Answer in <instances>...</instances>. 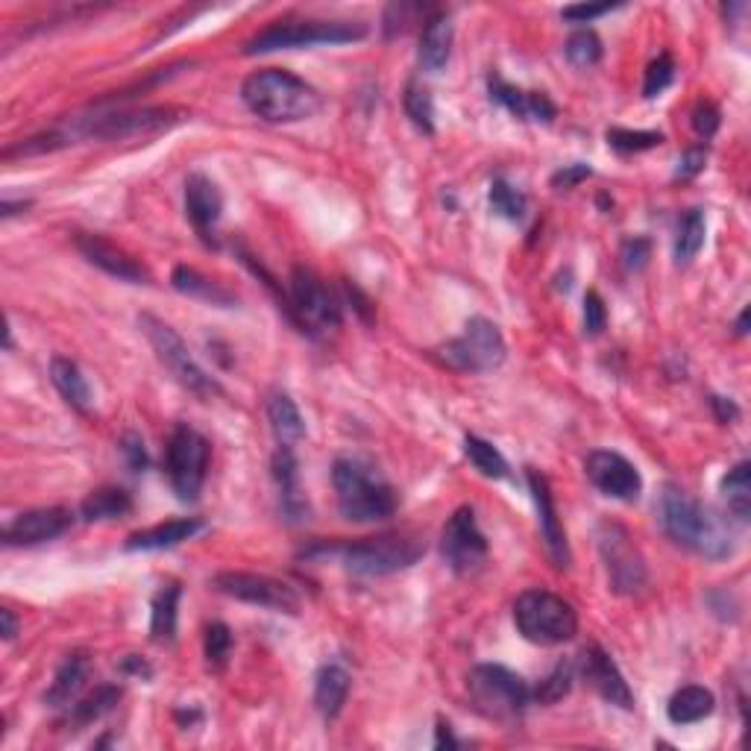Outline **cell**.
I'll return each instance as SVG.
<instances>
[{
	"label": "cell",
	"mask_w": 751,
	"mask_h": 751,
	"mask_svg": "<svg viewBox=\"0 0 751 751\" xmlns=\"http://www.w3.org/2000/svg\"><path fill=\"white\" fill-rule=\"evenodd\" d=\"M657 522L673 543L690 549L708 561H726L737 552V535L731 520L701 505L687 490L666 485L657 499Z\"/></svg>",
	"instance_id": "6da1fadb"
},
{
	"label": "cell",
	"mask_w": 751,
	"mask_h": 751,
	"mask_svg": "<svg viewBox=\"0 0 751 751\" xmlns=\"http://www.w3.org/2000/svg\"><path fill=\"white\" fill-rule=\"evenodd\" d=\"M338 508L350 522H382L396 514V490L368 458L343 455L332 464Z\"/></svg>",
	"instance_id": "7a4b0ae2"
},
{
	"label": "cell",
	"mask_w": 751,
	"mask_h": 751,
	"mask_svg": "<svg viewBox=\"0 0 751 751\" xmlns=\"http://www.w3.org/2000/svg\"><path fill=\"white\" fill-rule=\"evenodd\" d=\"M247 109L267 124H297L320 109V94L306 80L282 68H265L250 74L241 86Z\"/></svg>",
	"instance_id": "3957f363"
},
{
	"label": "cell",
	"mask_w": 751,
	"mask_h": 751,
	"mask_svg": "<svg viewBox=\"0 0 751 751\" xmlns=\"http://www.w3.org/2000/svg\"><path fill=\"white\" fill-rule=\"evenodd\" d=\"M426 547L409 535H379V538H364L356 543H315L303 549L306 558H341V563L356 575H391V572L409 570L423 558Z\"/></svg>",
	"instance_id": "277c9868"
},
{
	"label": "cell",
	"mask_w": 751,
	"mask_h": 751,
	"mask_svg": "<svg viewBox=\"0 0 751 751\" xmlns=\"http://www.w3.org/2000/svg\"><path fill=\"white\" fill-rule=\"evenodd\" d=\"M368 35L364 21H317V18H285L265 27L244 44L247 56L256 53H274V51H294V47H315V44H347L361 42Z\"/></svg>",
	"instance_id": "5b68a950"
},
{
	"label": "cell",
	"mask_w": 751,
	"mask_h": 751,
	"mask_svg": "<svg viewBox=\"0 0 751 751\" xmlns=\"http://www.w3.org/2000/svg\"><path fill=\"white\" fill-rule=\"evenodd\" d=\"M514 625L529 643L538 646H561L579 632L575 607L549 590H526L514 602Z\"/></svg>",
	"instance_id": "8992f818"
},
{
	"label": "cell",
	"mask_w": 751,
	"mask_h": 751,
	"mask_svg": "<svg viewBox=\"0 0 751 751\" xmlns=\"http://www.w3.org/2000/svg\"><path fill=\"white\" fill-rule=\"evenodd\" d=\"M469 699L482 717L514 722L531 705V687L522 675L503 664H478L467 675Z\"/></svg>",
	"instance_id": "52a82bcc"
},
{
	"label": "cell",
	"mask_w": 751,
	"mask_h": 751,
	"mask_svg": "<svg viewBox=\"0 0 751 751\" xmlns=\"http://www.w3.org/2000/svg\"><path fill=\"white\" fill-rule=\"evenodd\" d=\"M182 112L171 106H141V109H115L101 112L92 118H83L65 136L71 138H103V141H120V138L156 136L162 129L180 124Z\"/></svg>",
	"instance_id": "ba28073f"
},
{
	"label": "cell",
	"mask_w": 751,
	"mask_h": 751,
	"mask_svg": "<svg viewBox=\"0 0 751 751\" xmlns=\"http://www.w3.org/2000/svg\"><path fill=\"white\" fill-rule=\"evenodd\" d=\"M288 317L303 329V332H329L338 329L343 320L341 299L335 297L332 288L326 285L311 267L297 265L290 274V297Z\"/></svg>",
	"instance_id": "9c48e42d"
},
{
	"label": "cell",
	"mask_w": 751,
	"mask_h": 751,
	"mask_svg": "<svg viewBox=\"0 0 751 751\" xmlns=\"http://www.w3.org/2000/svg\"><path fill=\"white\" fill-rule=\"evenodd\" d=\"M441 361L449 364L453 370H464V373H490L505 361L508 347L499 332V326L487 317H469L464 332L453 341H446L437 350Z\"/></svg>",
	"instance_id": "30bf717a"
},
{
	"label": "cell",
	"mask_w": 751,
	"mask_h": 751,
	"mask_svg": "<svg viewBox=\"0 0 751 751\" xmlns=\"http://www.w3.org/2000/svg\"><path fill=\"white\" fill-rule=\"evenodd\" d=\"M165 469H168L177 499L197 503L203 490L205 469H209V441L188 423H180L173 429L168 449H165Z\"/></svg>",
	"instance_id": "8fae6325"
},
{
	"label": "cell",
	"mask_w": 751,
	"mask_h": 751,
	"mask_svg": "<svg viewBox=\"0 0 751 751\" xmlns=\"http://www.w3.org/2000/svg\"><path fill=\"white\" fill-rule=\"evenodd\" d=\"M138 326H141V332L147 335V341L154 343L159 361L171 370L173 379H177L186 391L197 393V396H212V393L221 391L212 376H205L203 370L197 368V361L191 359L186 341H182L180 332H177L173 326H168L165 320H159V317L154 315L138 317Z\"/></svg>",
	"instance_id": "7c38bea8"
},
{
	"label": "cell",
	"mask_w": 751,
	"mask_h": 751,
	"mask_svg": "<svg viewBox=\"0 0 751 751\" xmlns=\"http://www.w3.org/2000/svg\"><path fill=\"white\" fill-rule=\"evenodd\" d=\"M214 588L221 590L223 596L239 599L247 605L267 607L276 614H299V593L290 584L271 575H258V572H218L214 575Z\"/></svg>",
	"instance_id": "4fadbf2b"
},
{
	"label": "cell",
	"mask_w": 751,
	"mask_h": 751,
	"mask_svg": "<svg viewBox=\"0 0 751 751\" xmlns=\"http://www.w3.org/2000/svg\"><path fill=\"white\" fill-rule=\"evenodd\" d=\"M441 552H444L449 570L458 572V575H473L485 567L490 549H487V538L478 529L473 508L464 505L446 520L444 535H441Z\"/></svg>",
	"instance_id": "5bb4252c"
},
{
	"label": "cell",
	"mask_w": 751,
	"mask_h": 751,
	"mask_svg": "<svg viewBox=\"0 0 751 751\" xmlns=\"http://www.w3.org/2000/svg\"><path fill=\"white\" fill-rule=\"evenodd\" d=\"M584 469H588V478L593 482V487L611 496V499H620V503H637L641 499V469L634 467L625 455L614 453V449H596V453L588 455Z\"/></svg>",
	"instance_id": "9a60e30c"
},
{
	"label": "cell",
	"mask_w": 751,
	"mask_h": 751,
	"mask_svg": "<svg viewBox=\"0 0 751 751\" xmlns=\"http://www.w3.org/2000/svg\"><path fill=\"white\" fill-rule=\"evenodd\" d=\"M579 675L581 681L588 684L596 696H602L607 705H614V708L623 710L634 708L632 687H628V681H625L623 673H620V666H616L614 660H611V655H607L602 646H596V643L581 649Z\"/></svg>",
	"instance_id": "2e32d148"
},
{
	"label": "cell",
	"mask_w": 751,
	"mask_h": 751,
	"mask_svg": "<svg viewBox=\"0 0 751 751\" xmlns=\"http://www.w3.org/2000/svg\"><path fill=\"white\" fill-rule=\"evenodd\" d=\"M602 556L607 563V575L614 584L616 593H634L646 584V567L643 558L637 556V549L632 547V538L623 526H602Z\"/></svg>",
	"instance_id": "e0dca14e"
},
{
	"label": "cell",
	"mask_w": 751,
	"mask_h": 751,
	"mask_svg": "<svg viewBox=\"0 0 751 751\" xmlns=\"http://www.w3.org/2000/svg\"><path fill=\"white\" fill-rule=\"evenodd\" d=\"M74 526V514L68 508H35L18 514L15 520L3 529L7 547H39L62 538Z\"/></svg>",
	"instance_id": "ac0fdd59"
},
{
	"label": "cell",
	"mask_w": 751,
	"mask_h": 751,
	"mask_svg": "<svg viewBox=\"0 0 751 751\" xmlns=\"http://www.w3.org/2000/svg\"><path fill=\"white\" fill-rule=\"evenodd\" d=\"M526 478H529V490L535 496V505H538V526L549 549V558L556 561L558 570H567L570 567V543H567V531H563L561 520H558L552 487H549L547 476L535 467L526 469Z\"/></svg>",
	"instance_id": "d6986e66"
},
{
	"label": "cell",
	"mask_w": 751,
	"mask_h": 751,
	"mask_svg": "<svg viewBox=\"0 0 751 751\" xmlns=\"http://www.w3.org/2000/svg\"><path fill=\"white\" fill-rule=\"evenodd\" d=\"M186 212L188 221L194 223L197 235L212 247L218 244L214 241V230H218V221L223 214V197L221 188L214 186L205 173H191L186 180Z\"/></svg>",
	"instance_id": "ffe728a7"
},
{
	"label": "cell",
	"mask_w": 751,
	"mask_h": 751,
	"mask_svg": "<svg viewBox=\"0 0 751 751\" xmlns=\"http://www.w3.org/2000/svg\"><path fill=\"white\" fill-rule=\"evenodd\" d=\"M77 250L86 256L88 265L101 267L103 274L115 276L120 282H133V285H145L150 282V274L138 265L136 258L127 256L124 250L109 244L101 235H77Z\"/></svg>",
	"instance_id": "44dd1931"
},
{
	"label": "cell",
	"mask_w": 751,
	"mask_h": 751,
	"mask_svg": "<svg viewBox=\"0 0 751 751\" xmlns=\"http://www.w3.org/2000/svg\"><path fill=\"white\" fill-rule=\"evenodd\" d=\"M487 92H490V101H496L499 106L517 115L520 120H538V124H549L556 118L558 109L556 103L549 101L543 92H526V88H517L511 83H505L503 77L487 80Z\"/></svg>",
	"instance_id": "7402d4cb"
},
{
	"label": "cell",
	"mask_w": 751,
	"mask_h": 751,
	"mask_svg": "<svg viewBox=\"0 0 751 751\" xmlns=\"http://www.w3.org/2000/svg\"><path fill=\"white\" fill-rule=\"evenodd\" d=\"M271 473H274V482L279 487L282 514L290 522L306 520L308 503L306 494H303V485H299V462L297 455H294V446H279L276 449L274 462H271Z\"/></svg>",
	"instance_id": "603a6c76"
},
{
	"label": "cell",
	"mask_w": 751,
	"mask_h": 751,
	"mask_svg": "<svg viewBox=\"0 0 751 751\" xmlns=\"http://www.w3.org/2000/svg\"><path fill=\"white\" fill-rule=\"evenodd\" d=\"M203 529L205 522L200 520V517L159 522V526H150V529H141L136 531V535H129L124 549H127V552H159V549L180 547L182 540H191Z\"/></svg>",
	"instance_id": "cb8c5ba5"
},
{
	"label": "cell",
	"mask_w": 751,
	"mask_h": 751,
	"mask_svg": "<svg viewBox=\"0 0 751 751\" xmlns=\"http://www.w3.org/2000/svg\"><path fill=\"white\" fill-rule=\"evenodd\" d=\"M453 18L446 12H437V15L426 18V27L420 33V51L417 62L420 71L426 74H437V71L446 68L449 62V53H453Z\"/></svg>",
	"instance_id": "d4e9b609"
},
{
	"label": "cell",
	"mask_w": 751,
	"mask_h": 751,
	"mask_svg": "<svg viewBox=\"0 0 751 751\" xmlns=\"http://www.w3.org/2000/svg\"><path fill=\"white\" fill-rule=\"evenodd\" d=\"M88 675H92V660H88L86 652H74L62 660V666L53 675L51 690L44 692V701L51 708H71L77 696L86 690Z\"/></svg>",
	"instance_id": "484cf974"
},
{
	"label": "cell",
	"mask_w": 751,
	"mask_h": 751,
	"mask_svg": "<svg viewBox=\"0 0 751 751\" xmlns=\"http://www.w3.org/2000/svg\"><path fill=\"white\" fill-rule=\"evenodd\" d=\"M350 696V673L338 664H326L315 678V708L317 713L329 719L341 717L343 705Z\"/></svg>",
	"instance_id": "4316f807"
},
{
	"label": "cell",
	"mask_w": 751,
	"mask_h": 751,
	"mask_svg": "<svg viewBox=\"0 0 751 751\" xmlns=\"http://www.w3.org/2000/svg\"><path fill=\"white\" fill-rule=\"evenodd\" d=\"M51 382L71 409L80 411V414H88V409H92V388H88L86 376H83L77 361L56 356L51 361Z\"/></svg>",
	"instance_id": "83f0119b"
},
{
	"label": "cell",
	"mask_w": 751,
	"mask_h": 751,
	"mask_svg": "<svg viewBox=\"0 0 751 751\" xmlns=\"http://www.w3.org/2000/svg\"><path fill=\"white\" fill-rule=\"evenodd\" d=\"M717 708V699L708 687H699V684H690V687H681L678 692H673V699L666 705V717L673 726H692V722H701L708 719Z\"/></svg>",
	"instance_id": "f1b7e54d"
},
{
	"label": "cell",
	"mask_w": 751,
	"mask_h": 751,
	"mask_svg": "<svg viewBox=\"0 0 751 751\" xmlns=\"http://www.w3.org/2000/svg\"><path fill=\"white\" fill-rule=\"evenodd\" d=\"M267 417H271V429H274L279 446H294L306 437L303 414H299L297 402L290 400L288 393H271V400H267Z\"/></svg>",
	"instance_id": "f546056e"
},
{
	"label": "cell",
	"mask_w": 751,
	"mask_h": 751,
	"mask_svg": "<svg viewBox=\"0 0 751 751\" xmlns=\"http://www.w3.org/2000/svg\"><path fill=\"white\" fill-rule=\"evenodd\" d=\"M86 522H103V520H120L133 514V496L124 487H97L86 496V503L80 508Z\"/></svg>",
	"instance_id": "4dcf8cb0"
},
{
	"label": "cell",
	"mask_w": 751,
	"mask_h": 751,
	"mask_svg": "<svg viewBox=\"0 0 751 751\" xmlns=\"http://www.w3.org/2000/svg\"><path fill=\"white\" fill-rule=\"evenodd\" d=\"M182 590L180 584H165L154 596V611H150V637L156 643L177 641V607H180Z\"/></svg>",
	"instance_id": "1f68e13d"
},
{
	"label": "cell",
	"mask_w": 751,
	"mask_h": 751,
	"mask_svg": "<svg viewBox=\"0 0 751 751\" xmlns=\"http://www.w3.org/2000/svg\"><path fill=\"white\" fill-rule=\"evenodd\" d=\"M171 282H173V288L180 290V294H186V297L205 299V303H212V306H232V299H235L230 290L221 288L218 282L205 279L200 271H194V267H188V265L177 267Z\"/></svg>",
	"instance_id": "d6a6232c"
},
{
	"label": "cell",
	"mask_w": 751,
	"mask_h": 751,
	"mask_svg": "<svg viewBox=\"0 0 751 751\" xmlns=\"http://www.w3.org/2000/svg\"><path fill=\"white\" fill-rule=\"evenodd\" d=\"M705 232H708V223H705L701 209L684 212L678 221V232H675V262L678 265H690L692 258L699 256V250L705 247Z\"/></svg>",
	"instance_id": "836d02e7"
},
{
	"label": "cell",
	"mask_w": 751,
	"mask_h": 751,
	"mask_svg": "<svg viewBox=\"0 0 751 751\" xmlns=\"http://www.w3.org/2000/svg\"><path fill=\"white\" fill-rule=\"evenodd\" d=\"M722 496H726L728 511L740 522H749L751 517V464L740 462L737 467L728 469L722 478Z\"/></svg>",
	"instance_id": "e575fe53"
},
{
	"label": "cell",
	"mask_w": 751,
	"mask_h": 751,
	"mask_svg": "<svg viewBox=\"0 0 751 751\" xmlns=\"http://www.w3.org/2000/svg\"><path fill=\"white\" fill-rule=\"evenodd\" d=\"M120 701V687H112V684H103L94 692H88L86 699H80L71 705L68 719L74 726H92L101 717H106L115 705Z\"/></svg>",
	"instance_id": "d590c367"
},
{
	"label": "cell",
	"mask_w": 751,
	"mask_h": 751,
	"mask_svg": "<svg viewBox=\"0 0 751 751\" xmlns=\"http://www.w3.org/2000/svg\"><path fill=\"white\" fill-rule=\"evenodd\" d=\"M402 106H405V115L414 127L423 133V136H432L435 133V97L426 86H420L417 80H411L402 94Z\"/></svg>",
	"instance_id": "8d00e7d4"
},
{
	"label": "cell",
	"mask_w": 751,
	"mask_h": 751,
	"mask_svg": "<svg viewBox=\"0 0 751 751\" xmlns=\"http://www.w3.org/2000/svg\"><path fill=\"white\" fill-rule=\"evenodd\" d=\"M464 455H467L469 464H473L485 478L508 476V462H505V455L499 453L490 441H485V437L478 435L464 437Z\"/></svg>",
	"instance_id": "74e56055"
},
{
	"label": "cell",
	"mask_w": 751,
	"mask_h": 751,
	"mask_svg": "<svg viewBox=\"0 0 751 751\" xmlns=\"http://www.w3.org/2000/svg\"><path fill=\"white\" fill-rule=\"evenodd\" d=\"M490 209H494L499 218L505 221H522L526 212H529V200L522 194L520 188H514L511 182L494 180L490 182Z\"/></svg>",
	"instance_id": "f35d334b"
},
{
	"label": "cell",
	"mask_w": 751,
	"mask_h": 751,
	"mask_svg": "<svg viewBox=\"0 0 751 751\" xmlns=\"http://www.w3.org/2000/svg\"><path fill=\"white\" fill-rule=\"evenodd\" d=\"M607 145L614 147L616 154L632 156L643 154V150H652V147H660L664 145V136H660V133H652V129L611 127L607 129Z\"/></svg>",
	"instance_id": "ab89813d"
},
{
	"label": "cell",
	"mask_w": 751,
	"mask_h": 751,
	"mask_svg": "<svg viewBox=\"0 0 751 751\" xmlns=\"http://www.w3.org/2000/svg\"><path fill=\"white\" fill-rule=\"evenodd\" d=\"M230 652H232L230 625H223V623L209 625L203 637V655H205L209 669H212V673H223L226 664H230Z\"/></svg>",
	"instance_id": "60d3db41"
},
{
	"label": "cell",
	"mask_w": 751,
	"mask_h": 751,
	"mask_svg": "<svg viewBox=\"0 0 751 751\" xmlns=\"http://www.w3.org/2000/svg\"><path fill=\"white\" fill-rule=\"evenodd\" d=\"M567 60L575 65V68H593L599 60H602V42L593 30H579L567 39Z\"/></svg>",
	"instance_id": "b9f144b4"
},
{
	"label": "cell",
	"mask_w": 751,
	"mask_h": 751,
	"mask_svg": "<svg viewBox=\"0 0 751 751\" xmlns=\"http://www.w3.org/2000/svg\"><path fill=\"white\" fill-rule=\"evenodd\" d=\"M572 687V666L570 664H558L552 673L543 678V681L531 690V701H538V705H556V701H561L567 692H570Z\"/></svg>",
	"instance_id": "7bdbcfd3"
},
{
	"label": "cell",
	"mask_w": 751,
	"mask_h": 751,
	"mask_svg": "<svg viewBox=\"0 0 751 751\" xmlns=\"http://www.w3.org/2000/svg\"><path fill=\"white\" fill-rule=\"evenodd\" d=\"M675 80V62L669 53H660L657 60L649 62L646 68V77H643V97H657L664 94L666 88L673 86Z\"/></svg>",
	"instance_id": "ee69618b"
},
{
	"label": "cell",
	"mask_w": 751,
	"mask_h": 751,
	"mask_svg": "<svg viewBox=\"0 0 751 751\" xmlns=\"http://www.w3.org/2000/svg\"><path fill=\"white\" fill-rule=\"evenodd\" d=\"M605 324H607L605 299L599 297L596 290H588V297H584V332L602 335Z\"/></svg>",
	"instance_id": "f6af8a7d"
},
{
	"label": "cell",
	"mask_w": 751,
	"mask_h": 751,
	"mask_svg": "<svg viewBox=\"0 0 751 751\" xmlns=\"http://www.w3.org/2000/svg\"><path fill=\"white\" fill-rule=\"evenodd\" d=\"M690 124L701 138H713L719 129V109L708 101L696 103V109H692L690 115Z\"/></svg>",
	"instance_id": "bcb514c9"
},
{
	"label": "cell",
	"mask_w": 751,
	"mask_h": 751,
	"mask_svg": "<svg viewBox=\"0 0 751 751\" xmlns=\"http://www.w3.org/2000/svg\"><path fill=\"white\" fill-rule=\"evenodd\" d=\"M649 256H652V244L649 239H628L623 244V265L625 271H643V267L649 265Z\"/></svg>",
	"instance_id": "7dc6e473"
},
{
	"label": "cell",
	"mask_w": 751,
	"mask_h": 751,
	"mask_svg": "<svg viewBox=\"0 0 751 751\" xmlns=\"http://www.w3.org/2000/svg\"><path fill=\"white\" fill-rule=\"evenodd\" d=\"M120 455L127 458L133 473H145L147 469L145 441H141V435H136V432H127V435L120 437Z\"/></svg>",
	"instance_id": "c3c4849f"
},
{
	"label": "cell",
	"mask_w": 751,
	"mask_h": 751,
	"mask_svg": "<svg viewBox=\"0 0 751 751\" xmlns=\"http://www.w3.org/2000/svg\"><path fill=\"white\" fill-rule=\"evenodd\" d=\"M616 3H581V7H563L561 18L563 21H572V24H590L596 18L614 12Z\"/></svg>",
	"instance_id": "681fc988"
},
{
	"label": "cell",
	"mask_w": 751,
	"mask_h": 751,
	"mask_svg": "<svg viewBox=\"0 0 751 751\" xmlns=\"http://www.w3.org/2000/svg\"><path fill=\"white\" fill-rule=\"evenodd\" d=\"M590 177H593V168H590V165H584V162L563 165L561 171L552 173V188H558V191H570V188L590 180Z\"/></svg>",
	"instance_id": "f907efd6"
},
{
	"label": "cell",
	"mask_w": 751,
	"mask_h": 751,
	"mask_svg": "<svg viewBox=\"0 0 751 751\" xmlns=\"http://www.w3.org/2000/svg\"><path fill=\"white\" fill-rule=\"evenodd\" d=\"M705 162H708V150L705 147H690L687 154L678 159V168H675V180H692V177H699L701 171H705Z\"/></svg>",
	"instance_id": "816d5d0a"
},
{
	"label": "cell",
	"mask_w": 751,
	"mask_h": 751,
	"mask_svg": "<svg viewBox=\"0 0 751 751\" xmlns=\"http://www.w3.org/2000/svg\"><path fill=\"white\" fill-rule=\"evenodd\" d=\"M710 405L717 411L719 423H734L740 417V409L731 400H726V396H710Z\"/></svg>",
	"instance_id": "f5cc1de1"
},
{
	"label": "cell",
	"mask_w": 751,
	"mask_h": 751,
	"mask_svg": "<svg viewBox=\"0 0 751 751\" xmlns=\"http://www.w3.org/2000/svg\"><path fill=\"white\" fill-rule=\"evenodd\" d=\"M0 620H3V641H15L18 616L12 614L9 607H3V611H0Z\"/></svg>",
	"instance_id": "db71d44e"
},
{
	"label": "cell",
	"mask_w": 751,
	"mask_h": 751,
	"mask_svg": "<svg viewBox=\"0 0 751 751\" xmlns=\"http://www.w3.org/2000/svg\"><path fill=\"white\" fill-rule=\"evenodd\" d=\"M124 669H127V673L141 675V678H150V675H154V669H150V666H147L145 660H141V657H136V655H129L127 660H124Z\"/></svg>",
	"instance_id": "11a10c76"
},
{
	"label": "cell",
	"mask_w": 751,
	"mask_h": 751,
	"mask_svg": "<svg viewBox=\"0 0 751 751\" xmlns=\"http://www.w3.org/2000/svg\"><path fill=\"white\" fill-rule=\"evenodd\" d=\"M444 745H458L455 743V737H453V731H449V726H441L437 728V749H444Z\"/></svg>",
	"instance_id": "9f6ffc18"
},
{
	"label": "cell",
	"mask_w": 751,
	"mask_h": 751,
	"mask_svg": "<svg viewBox=\"0 0 751 751\" xmlns=\"http://www.w3.org/2000/svg\"><path fill=\"white\" fill-rule=\"evenodd\" d=\"M30 209V200H21V203H12V200H3V218H12V214L24 212Z\"/></svg>",
	"instance_id": "6f0895ef"
},
{
	"label": "cell",
	"mask_w": 751,
	"mask_h": 751,
	"mask_svg": "<svg viewBox=\"0 0 751 751\" xmlns=\"http://www.w3.org/2000/svg\"><path fill=\"white\" fill-rule=\"evenodd\" d=\"M745 326H749V308H743V315L737 317V335H745V332H749V329H745Z\"/></svg>",
	"instance_id": "680465c9"
}]
</instances>
